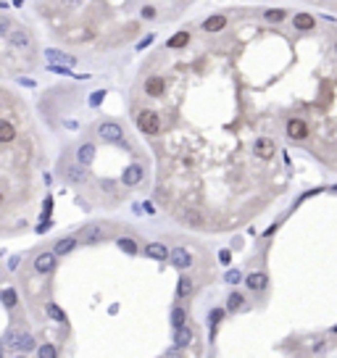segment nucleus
Instances as JSON below:
<instances>
[{"instance_id": "2eb2a0df", "label": "nucleus", "mask_w": 337, "mask_h": 358, "mask_svg": "<svg viewBox=\"0 0 337 358\" xmlns=\"http://www.w3.org/2000/svg\"><path fill=\"white\" fill-rule=\"evenodd\" d=\"M142 179V166H129L124 174H121V182H124V185H137V182Z\"/></svg>"}, {"instance_id": "393cba45", "label": "nucleus", "mask_w": 337, "mask_h": 358, "mask_svg": "<svg viewBox=\"0 0 337 358\" xmlns=\"http://www.w3.org/2000/svg\"><path fill=\"white\" fill-rule=\"evenodd\" d=\"M16 348L21 350V353H27V350L35 348V340H32L29 335H24V337H19V342H16Z\"/></svg>"}, {"instance_id": "a211bd4d", "label": "nucleus", "mask_w": 337, "mask_h": 358, "mask_svg": "<svg viewBox=\"0 0 337 358\" xmlns=\"http://www.w3.org/2000/svg\"><path fill=\"white\" fill-rule=\"evenodd\" d=\"M224 27H226V16H208L203 24L206 32H222Z\"/></svg>"}, {"instance_id": "c85d7f7f", "label": "nucleus", "mask_w": 337, "mask_h": 358, "mask_svg": "<svg viewBox=\"0 0 337 358\" xmlns=\"http://www.w3.org/2000/svg\"><path fill=\"white\" fill-rule=\"evenodd\" d=\"M37 353H40L42 358H56V356H58V350L53 348V345H42V348L37 350Z\"/></svg>"}, {"instance_id": "20e7f679", "label": "nucleus", "mask_w": 337, "mask_h": 358, "mask_svg": "<svg viewBox=\"0 0 337 358\" xmlns=\"http://www.w3.org/2000/svg\"><path fill=\"white\" fill-rule=\"evenodd\" d=\"M274 151H277V145H274V140L271 137H258L256 142H253V153L258 155V158H271L274 155Z\"/></svg>"}, {"instance_id": "a878e982", "label": "nucleus", "mask_w": 337, "mask_h": 358, "mask_svg": "<svg viewBox=\"0 0 337 358\" xmlns=\"http://www.w3.org/2000/svg\"><path fill=\"white\" fill-rule=\"evenodd\" d=\"M3 303H5V308H14V305H16V292L11 287L3 290Z\"/></svg>"}, {"instance_id": "7ed1b4c3", "label": "nucleus", "mask_w": 337, "mask_h": 358, "mask_svg": "<svg viewBox=\"0 0 337 358\" xmlns=\"http://www.w3.org/2000/svg\"><path fill=\"white\" fill-rule=\"evenodd\" d=\"M106 232H108V226H106V224H87V226H84V229L79 232V243H84V245L98 243V240L106 237Z\"/></svg>"}, {"instance_id": "c9c22d12", "label": "nucleus", "mask_w": 337, "mask_h": 358, "mask_svg": "<svg viewBox=\"0 0 337 358\" xmlns=\"http://www.w3.org/2000/svg\"><path fill=\"white\" fill-rule=\"evenodd\" d=\"M335 50H337V42H335Z\"/></svg>"}, {"instance_id": "6ab92c4d", "label": "nucleus", "mask_w": 337, "mask_h": 358, "mask_svg": "<svg viewBox=\"0 0 337 358\" xmlns=\"http://www.w3.org/2000/svg\"><path fill=\"white\" fill-rule=\"evenodd\" d=\"M14 134H16V129H14V124H11V121H0V142H5V145H8L11 140H14Z\"/></svg>"}, {"instance_id": "2f4dec72", "label": "nucleus", "mask_w": 337, "mask_h": 358, "mask_svg": "<svg viewBox=\"0 0 337 358\" xmlns=\"http://www.w3.org/2000/svg\"><path fill=\"white\" fill-rule=\"evenodd\" d=\"M103 97H106V93H103V90H100V93H95L93 97H90V103H93V106H98V103L103 100Z\"/></svg>"}, {"instance_id": "dca6fc26", "label": "nucleus", "mask_w": 337, "mask_h": 358, "mask_svg": "<svg viewBox=\"0 0 337 358\" xmlns=\"http://www.w3.org/2000/svg\"><path fill=\"white\" fill-rule=\"evenodd\" d=\"M293 24H295V29L308 32V29H314V27H316V19H314V16H308V14H298V16L293 19Z\"/></svg>"}, {"instance_id": "f257e3e1", "label": "nucleus", "mask_w": 337, "mask_h": 358, "mask_svg": "<svg viewBox=\"0 0 337 358\" xmlns=\"http://www.w3.org/2000/svg\"><path fill=\"white\" fill-rule=\"evenodd\" d=\"M137 127H140L145 134H158V132H161V119H158V113L145 108V111L137 116Z\"/></svg>"}, {"instance_id": "bb28decb", "label": "nucleus", "mask_w": 337, "mask_h": 358, "mask_svg": "<svg viewBox=\"0 0 337 358\" xmlns=\"http://www.w3.org/2000/svg\"><path fill=\"white\" fill-rule=\"evenodd\" d=\"M240 305H243V295H240V292H232L229 301H226V308H229V311H237Z\"/></svg>"}, {"instance_id": "39448f33", "label": "nucleus", "mask_w": 337, "mask_h": 358, "mask_svg": "<svg viewBox=\"0 0 337 358\" xmlns=\"http://www.w3.org/2000/svg\"><path fill=\"white\" fill-rule=\"evenodd\" d=\"M35 269L40 271V274H50V271L56 269V250L53 253H40V256L35 258Z\"/></svg>"}, {"instance_id": "1a4fd4ad", "label": "nucleus", "mask_w": 337, "mask_h": 358, "mask_svg": "<svg viewBox=\"0 0 337 358\" xmlns=\"http://www.w3.org/2000/svg\"><path fill=\"white\" fill-rule=\"evenodd\" d=\"M45 58H48V61H53V63H66V66H74V63H76L74 56L61 53V50H56V48H48V50H45Z\"/></svg>"}, {"instance_id": "412c9836", "label": "nucleus", "mask_w": 337, "mask_h": 358, "mask_svg": "<svg viewBox=\"0 0 337 358\" xmlns=\"http://www.w3.org/2000/svg\"><path fill=\"white\" fill-rule=\"evenodd\" d=\"M190 42V32H177V35L168 40V48H185Z\"/></svg>"}, {"instance_id": "b1692460", "label": "nucleus", "mask_w": 337, "mask_h": 358, "mask_svg": "<svg viewBox=\"0 0 337 358\" xmlns=\"http://www.w3.org/2000/svg\"><path fill=\"white\" fill-rule=\"evenodd\" d=\"M185 319H187L185 308H174L171 311V324H174V327H185Z\"/></svg>"}, {"instance_id": "4468645a", "label": "nucleus", "mask_w": 337, "mask_h": 358, "mask_svg": "<svg viewBox=\"0 0 337 358\" xmlns=\"http://www.w3.org/2000/svg\"><path fill=\"white\" fill-rule=\"evenodd\" d=\"M192 342V329L190 327H177V335H174V345L177 348H187Z\"/></svg>"}, {"instance_id": "c756f323", "label": "nucleus", "mask_w": 337, "mask_h": 358, "mask_svg": "<svg viewBox=\"0 0 337 358\" xmlns=\"http://www.w3.org/2000/svg\"><path fill=\"white\" fill-rule=\"evenodd\" d=\"M263 16H266V21H282V19H284V11H266Z\"/></svg>"}, {"instance_id": "72a5a7b5", "label": "nucleus", "mask_w": 337, "mask_h": 358, "mask_svg": "<svg viewBox=\"0 0 337 358\" xmlns=\"http://www.w3.org/2000/svg\"><path fill=\"white\" fill-rule=\"evenodd\" d=\"M155 14V8H150V5H145V8H142V16H148V19H150Z\"/></svg>"}, {"instance_id": "7c9ffc66", "label": "nucleus", "mask_w": 337, "mask_h": 358, "mask_svg": "<svg viewBox=\"0 0 337 358\" xmlns=\"http://www.w3.org/2000/svg\"><path fill=\"white\" fill-rule=\"evenodd\" d=\"M224 279H226L229 284H237L243 277H240V271H237V269H232V271H226V277H224Z\"/></svg>"}, {"instance_id": "0eeeda50", "label": "nucleus", "mask_w": 337, "mask_h": 358, "mask_svg": "<svg viewBox=\"0 0 337 358\" xmlns=\"http://www.w3.org/2000/svg\"><path fill=\"white\" fill-rule=\"evenodd\" d=\"M287 134H290L293 140L308 137V124H306V121H300V119H290V121H287Z\"/></svg>"}, {"instance_id": "aec40b11", "label": "nucleus", "mask_w": 337, "mask_h": 358, "mask_svg": "<svg viewBox=\"0 0 337 358\" xmlns=\"http://www.w3.org/2000/svg\"><path fill=\"white\" fill-rule=\"evenodd\" d=\"M74 245H76V240H74V237H66V240H58L53 250H56V256H66V253L74 248Z\"/></svg>"}, {"instance_id": "9d476101", "label": "nucleus", "mask_w": 337, "mask_h": 358, "mask_svg": "<svg viewBox=\"0 0 337 358\" xmlns=\"http://www.w3.org/2000/svg\"><path fill=\"white\" fill-rule=\"evenodd\" d=\"M95 158V145L93 142H84V145H79V151H76V161H79L82 166H90Z\"/></svg>"}, {"instance_id": "4be33fe9", "label": "nucleus", "mask_w": 337, "mask_h": 358, "mask_svg": "<svg viewBox=\"0 0 337 358\" xmlns=\"http://www.w3.org/2000/svg\"><path fill=\"white\" fill-rule=\"evenodd\" d=\"M190 292H192V279H190V277H179V290H177V295H179V298H190Z\"/></svg>"}, {"instance_id": "5701e85b", "label": "nucleus", "mask_w": 337, "mask_h": 358, "mask_svg": "<svg viewBox=\"0 0 337 358\" xmlns=\"http://www.w3.org/2000/svg\"><path fill=\"white\" fill-rule=\"evenodd\" d=\"M45 311H48V316L53 319V321H63V319H66V314H63L56 303H48V305H45Z\"/></svg>"}, {"instance_id": "f8f14e48", "label": "nucleus", "mask_w": 337, "mask_h": 358, "mask_svg": "<svg viewBox=\"0 0 337 358\" xmlns=\"http://www.w3.org/2000/svg\"><path fill=\"white\" fill-rule=\"evenodd\" d=\"M145 256L155 258V261H164V258H168L171 253L166 250V245H161V243H150V245L145 248Z\"/></svg>"}, {"instance_id": "ddd939ff", "label": "nucleus", "mask_w": 337, "mask_h": 358, "mask_svg": "<svg viewBox=\"0 0 337 358\" xmlns=\"http://www.w3.org/2000/svg\"><path fill=\"white\" fill-rule=\"evenodd\" d=\"M266 284H269V277L263 274V271H256V274H250V277H248V287H250V290H256V292L266 290Z\"/></svg>"}, {"instance_id": "f704fd0d", "label": "nucleus", "mask_w": 337, "mask_h": 358, "mask_svg": "<svg viewBox=\"0 0 337 358\" xmlns=\"http://www.w3.org/2000/svg\"><path fill=\"white\" fill-rule=\"evenodd\" d=\"M63 3H66V5H76L79 0H63Z\"/></svg>"}, {"instance_id": "9b49d317", "label": "nucleus", "mask_w": 337, "mask_h": 358, "mask_svg": "<svg viewBox=\"0 0 337 358\" xmlns=\"http://www.w3.org/2000/svg\"><path fill=\"white\" fill-rule=\"evenodd\" d=\"M66 179L69 182H74V185H84V182H87V171H84L82 166H66Z\"/></svg>"}, {"instance_id": "f3484780", "label": "nucleus", "mask_w": 337, "mask_h": 358, "mask_svg": "<svg viewBox=\"0 0 337 358\" xmlns=\"http://www.w3.org/2000/svg\"><path fill=\"white\" fill-rule=\"evenodd\" d=\"M164 87H166L164 76H150V79L145 82V93L148 95H161V93H164Z\"/></svg>"}, {"instance_id": "423d86ee", "label": "nucleus", "mask_w": 337, "mask_h": 358, "mask_svg": "<svg viewBox=\"0 0 337 358\" xmlns=\"http://www.w3.org/2000/svg\"><path fill=\"white\" fill-rule=\"evenodd\" d=\"M5 37H8V42L14 45V48H19V50H21V48H29V45H32L29 32H24V29H11Z\"/></svg>"}, {"instance_id": "6e6552de", "label": "nucleus", "mask_w": 337, "mask_h": 358, "mask_svg": "<svg viewBox=\"0 0 337 358\" xmlns=\"http://www.w3.org/2000/svg\"><path fill=\"white\" fill-rule=\"evenodd\" d=\"M168 261L177 266V269H187V266L192 264V256H190V253H187L185 248H174V250H171V256H168Z\"/></svg>"}, {"instance_id": "f03ea898", "label": "nucleus", "mask_w": 337, "mask_h": 358, "mask_svg": "<svg viewBox=\"0 0 337 358\" xmlns=\"http://www.w3.org/2000/svg\"><path fill=\"white\" fill-rule=\"evenodd\" d=\"M98 134L103 142H124V129L116 124V121H103L98 127Z\"/></svg>"}, {"instance_id": "cd10ccee", "label": "nucleus", "mask_w": 337, "mask_h": 358, "mask_svg": "<svg viewBox=\"0 0 337 358\" xmlns=\"http://www.w3.org/2000/svg\"><path fill=\"white\" fill-rule=\"evenodd\" d=\"M119 248H121V250H127V253H137V245H134L132 240H127V237H121V240H119Z\"/></svg>"}, {"instance_id": "473e14b6", "label": "nucleus", "mask_w": 337, "mask_h": 358, "mask_svg": "<svg viewBox=\"0 0 337 358\" xmlns=\"http://www.w3.org/2000/svg\"><path fill=\"white\" fill-rule=\"evenodd\" d=\"M219 261H222V264H229V250H222V253H219Z\"/></svg>"}]
</instances>
